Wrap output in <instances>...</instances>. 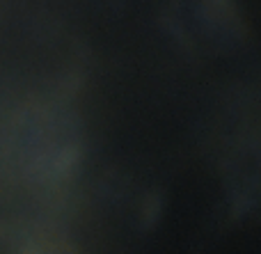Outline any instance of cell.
Here are the masks:
<instances>
[{"mask_svg":"<svg viewBox=\"0 0 261 254\" xmlns=\"http://www.w3.org/2000/svg\"><path fill=\"white\" fill-rule=\"evenodd\" d=\"M0 254H78L62 238L35 234L16 224H0Z\"/></svg>","mask_w":261,"mask_h":254,"instance_id":"cell-1","label":"cell"}]
</instances>
